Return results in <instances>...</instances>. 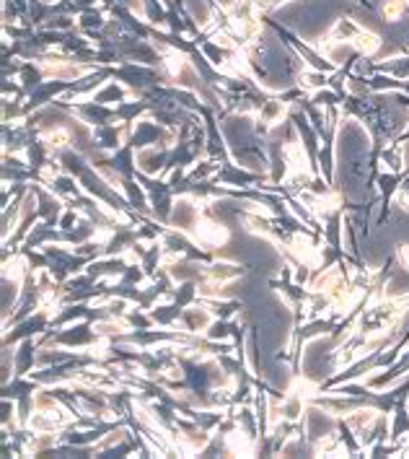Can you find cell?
Segmentation results:
<instances>
[{
	"instance_id": "4",
	"label": "cell",
	"mask_w": 409,
	"mask_h": 459,
	"mask_svg": "<svg viewBox=\"0 0 409 459\" xmlns=\"http://www.w3.org/2000/svg\"><path fill=\"white\" fill-rule=\"evenodd\" d=\"M407 0H386L384 8H381V16H384L386 22H399L407 13Z\"/></svg>"
},
{
	"instance_id": "3",
	"label": "cell",
	"mask_w": 409,
	"mask_h": 459,
	"mask_svg": "<svg viewBox=\"0 0 409 459\" xmlns=\"http://www.w3.org/2000/svg\"><path fill=\"white\" fill-rule=\"evenodd\" d=\"M350 45L358 49V55H362V57H373V55L381 49V37L373 34V31H368V29H361V31L353 37Z\"/></svg>"
},
{
	"instance_id": "1",
	"label": "cell",
	"mask_w": 409,
	"mask_h": 459,
	"mask_svg": "<svg viewBox=\"0 0 409 459\" xmlns=\"http://www.w3.org/2000/svg\"><path fill=\"white\" fill-rule=\"evenodd\" d=\"M407 400L409 394H405L396 405H394V420H391V426H388V438L394 441V444H402V438L409 434V408H407Z\"/></svg>"
},
{
	"instance_id": "2",
	"label": "cell",
	"mask_w": 409,
	"mask_h": 459,
	"mask_svg": "<svg viewBox=\"0 0 409 459\" xmlns=\"http://www.w3.org/2000/svg\"><path fill=\"white\" fill-rule=\"evenodd\" d=\"M405 374H409V348H407V353H402L396 361L391 363L388 368H386V374L384 377H376L373 382H371V387L373 389H384V387H391L394 382H399Z\"/></svg>"
},
{
	"instance_id": "5",
	"label": "cell",
	"mask_w": 409,
	"mask_h": 459,
	"mask_svg": "<svg viewBox=\"0 0 409 459\" xmlns=\"http://www.w3.org/2000/svg\"><path fill=\"white\" fill-rule=\"evenodd\" d=\"M394 257H396V263L409 270V244H399L396 247V252H394Z\"/></svg>"
}]
</instances>
